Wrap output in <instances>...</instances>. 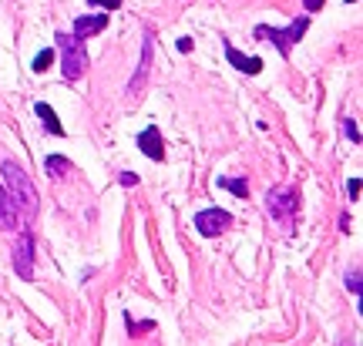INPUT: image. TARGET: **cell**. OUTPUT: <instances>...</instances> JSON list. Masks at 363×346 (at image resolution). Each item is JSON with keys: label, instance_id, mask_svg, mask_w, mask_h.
<instances>
[{"label": "cell", "instance_id": "obj_1", "mask_svg": "<svg viewBox=\"0 0 363 346\" xmlns=\"http://www.w3.org/2000/svg\"><path fill=\"white\" fill-rule=\"evenodd\" d=\"M0 175H4V189L11 192V199H13V206L24 212V218L30 222V218L38 216V189L30 185V175H27L24 168L17 165L13 158H4L0 162Z\"/></svg>", "mask_w": 363, "mask_h": 346}, {"label": "cell", "instance_id": "obj_2", "mask_svg": "<svg viewBox=\"0 0 363 346\" xmlns=\"http://www.w3.org/2000/svg\"><path fill=\"white\" fill-rule=\"evenodd\" d=\"M57 48H61V71H65L67 81H78L88 67V54H84V40L74 38V34H65L57 30Z\"/></svg>", "mask_w": 363, "mask_h": 346}, {"label": "cell", "instance_id": "obj_3", "mask_svg": "<svg viewBox=\"0 0 363 346\" xmlns=\"http://www.w3.org/2000/svg\"><path fill=\"white\" fill-rule=\"evenodd\" d=\"M266 212H269V218L279 222L283 229H293V225H296V212H299L296 189H272V192L266 195Z\"/></svg>", "mask_w": 363, "mask_h": 346}, {"label": "cell", "instance_id": "obj_4", "mask_svg": "<svg viewBox=\"0 0 363 346\" xmlns=\"http://www.w3.org/2000/svg\"><path fill=\"white\" fill-rule=\"evenodd\" d=\"M306 27H310V17H299V21H293L289 27H266V24H259L256 27V38H262V40H272L276 44V51L283 54V57H289L293 54V44H299V38L306 34Z\"/></svg>", "mask_w": 363, "mask_h": 346}, {"label": "cell", "instance_id": "obj_5", "mask_svg": "<svg viewBox=\"0 0 363 346\" xmlns=\"http://www.w3.org/2000/svg\"><path fill=\"white\" fill-rule=\"evenodd\" d=\"M17 232L21 235H17V245H13V269L24 282H30L34 279V232H30V225Z\"/></svg>", "mask_w": 363, "mask_h": 346}, {"label": "cell", "instance_id": "obj_6", "mask_svg": "<svg viewBox=\"0 0 363 346\" xmlns=\"http://www.w3.org/2000/svg\"><path fill=\"white\" fill-rule=\"evenodd\" d=\"M229 225H233V216H229L225 208H202V212L195 216V229L202 232V235H208V239L222 235Z\"/></svg>", "mask_w": 363, "mask_h": 346}, {"label": "cell", "instance_id": "obj_7", "mask_svg": "<svg viewBox=\"0 0 363 346\" xmlns=\"http://www.w3.org/2000/svg\"><path fill=\"white\" fill-rule=\"evenodd\" d=\"M152 51H155V34H152V30H145L142 61H138V71H135V77L128 81V98H135V94L145 88V81H148V71H152Z\"/></svg>", "mask_w": 363, "mask_h": 346}, {"label": "cell", "instance_id": "obj_8", "mask_svg": "<svg viewBox=\"0 0 363 346\" xmlns=\"http://www.w3.org/2000/svg\"><path fill=\"white\" fill-rule=\"evenodd\" d=\"M138 152H145L152 162H165V145H162V131H158V125H148V128L138 135Z\"/></svg>", "mask_w": 363, "mask_h": 346}, {"label": "cell", "instance_id": "obj_9", "mask_svg": "<svg viewBox=\"0 0 363 346\" xmlns=\"http://www.w3.org/2000/svg\"><path fill=\"white\" fill-rule=\"evenodd\" d=\"M104 27H108V17L104 13H84V17H78L74 21V38H81V40H88V38H94V34H101Z\"/></svg>", "mask_w": 363, "mask_h": 346}, {"label": "cell", "instance_id": "obj_10", "mask_svg": "<svg viewBox=\"0 0 363 346\" xmlns=\"http://www.w3.org/2000/svg\"><path fill=\"white\" fill-rule=\"evenodd\" d=\"M17 216H21V208L13 206L11 192L0 185V229H4V232H13V229H17Z\"/></svg>", "mask_w": 363, "mask_h": 346}, {"label": "cell", "instance_id": "obj_11", "mask_svg": "<svg viewBox=\"0 0 363 346\" xmlns=\"http://www.w3.org/2000/svg\"><path fill=\"white\" fill-rule=\"evenodd\" d=\"M225 57H229V65H233L235 71H242V74H259V71H262V57H249V54H239L233 44L225 48Z\"/></svg>", "mask_w": 363, "mask_h": 346}, {"label": "cell", "instance_id": "obj_12", "mask_svg": "<svg viewBox=\"0 0 363 346\" xmlns=\"http://www.w3.org/2000/svg\"><path fill=\"white\" fill-rule=\"evenodd\" d=\"M34 115L44 121V128L51 131V135H57V138H65V125L57 121V115H54V108L51 104H44V101H38L34 104Z\"/></svg>", "mask_w": 363, "mask_h": 346}, {"label": "cell", "instance_id": "obj_13", "mask_svg": "<svg viewBox=\"0 0 363 346\" xmlns=\"http://www.w3.org/2000/svg\"><path fill=\"white\" fill-rule=\"evenodd\" d=\"M216 182H219V189H229V192L239 195V199H246L249 195L246 179H239V175H225V179H216Z\"/></svg>", "mask_w": 363, "mask_h": 346}, {"label": "cell", "instance_id": "obj_14", "mask_svg": "<svg viewBox=\"0 0 363 346\" xmlns=\"http://www.w3.org/2000/svg\"><path fill=\"white\" fill-rule=\"evenodd\" d=\"M44 168H48V175H51V179H61V175H67V172H71V162H67V158H61V155H51V158L44 162Z\"/></svg>", "mask_w": 363, "mask_h": 346}, {"label": "cell", "instance_id": "obj_15", "mask_svg": "<svg viewBox=\"0 0 363 346\" xmlns=\"http://www.w3.org/2000/svg\"><path fill=\"white\" fill-rule=\"evenodd\" d=\"M51 65H54V51H51V48H48V51H40L38 57H34V71H38V74H44Z\"/></svg>", "mask_w": 363, "mask_h": 346}, {"label": "cell", "instance_id": "obj_16", "mask_svg": "<svg viewBox=\"0 0 363 346\" xmlns=\"http://www.w3.org/2000/svg\"><path fill=\"white\" fill-rule=\"evenodd\" d=\"M347 289H350L353 296H360V266L347 269Z\"/></svg>", "mask_w": 363, "mask_h": 346}, {"label": "cell", "instance_id": "obj_17", "mask_svg": "<svg viewBox=\"0 0 363 346\" xmlns=\"http://www.w3.org/2000/svg\"><path fill=\"white\" fill-rule=\"evenodd\" d=\"M343 131H347V138L360 141V128H357V121H353V118H347V121H343Z\"/></svg>", "mask_w": 363, "mask_h": 346}, {"label": "cell", "instance_id": "obj_18", "mask_svg": "<svg viewBox=\"0 0 363 346\" xmlns=\"http://www.w3.org/2000/svg\"><path fill=\"white\" fill-rule=\"evenodd\" d=\"M118 182H121L125 189H135V185H138V175H135V172H121V175H118Z\"/></svg>", "mask_w": 363, "mask_h": 346}, {"label": "cell", "instance_id": "obj_19", "mask_svg": "<svg viewBox=\"0 0 363 346\" xmlns=\"http://www.w3.org/2000/svg\"><path fill=\"white\" fill-rule=\"evenodd\" d=\"M91 7H104V11H118L121 7V0H88Z\"/></svg>", "mask_w": 363, "mask_h": 346}, {"label": "cell", "instance_id": "obj_20", "mask_svg": "<svg viewBox=\"0 0 363 346\" xmlns=\"http://www.w3.org/2000/svg\"><path fill=\"white\" fill-rule=\"evenodd\" d=\"M347 192H350V199L357 202V199H360V179H350V182H347Z\"/></svg>", "mask_w": 363, "mask_h": 346}, {"label": "cell", "instance_id": "obj_21", "mask_svg": "<svg viewBox=\"0 0 363 346\" xmlns=\"http://www.w3.org/2000/svg\"><path fill=\"white\" fill-rule=\"evenodd\" d=\"M323 4H326V0H303V7H306L310 13H316L320 7H323Z\"/></svg>", "mask_w": 363, "mask_h": 346}, {"label": "cell", "instance_id": "obj_22", "mask_svg": "<svg viewBox=\"0 0 363 346\" xmlns=\"http://www.w3.org/2000/svg\"><path fill=\"white\" fill-rule=\"evenodd\" d=\"M179 51H182V54L192 51V38H182V40H179Z\"/></svg>", "mask_w": 363, "mask_h": 346}, {"label": "cell", "instance_id": "obj_23", "mask_svg": "<svg viewBox=\"0 0 363 346\" xmlns=\"http://www.w3.org/2000/svg\"><path fill=\"white\" fill-rule=\"evenodd\" d=\"M347 4H353V0H347Z\"/></svg>", "mask_w": 363, "mask_h": 346}]
</instances>
